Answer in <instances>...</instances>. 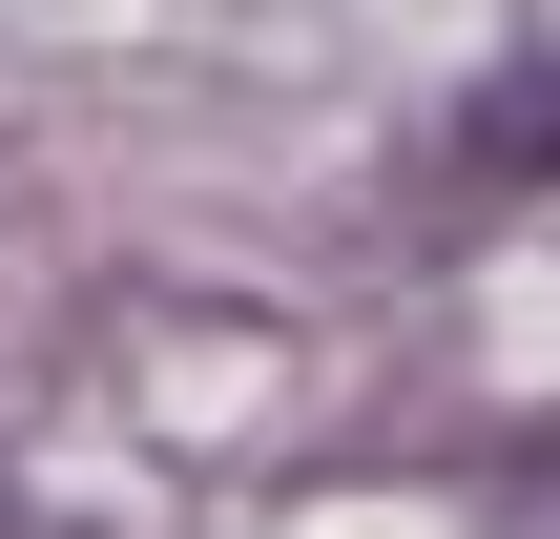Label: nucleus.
<instances>
[{"mask_svg": "<svg viewBox=\"0 0 560 539\" xmlns=\"http://www.w3.org/2000/svg\"><path fill=\"white\" fill-rule=\"evenodd\" d=\"M457 166H499V187H560V62H520V83H478V104H457Z\"/></svg>", "mask_w": 560, "mask_h": 539, "instance_id": "1", "label": "nucleus"}]
</instances>
